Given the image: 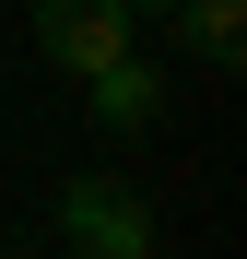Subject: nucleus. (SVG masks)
Here are the masks:
<instances>
[{
    "label": "nucleus",
    "instance_id": "39448f33",
    "mask_svg": "<svg viewBox=\"0 0 247 259\" xmlns=\"http://www.w3.org/2000/svg\"><path fill=\"white\" fill-rule=\"evenodd\" d=\"M130 12H177V0H130Z\"/></svg>",
    "mask_w": 247,
    "mask_h": 259
},
{
    "label": "nucleus",
    "instance_id": "f257e3e1",
    "mask_svg": "<svg viewBox=\"0 0 247 259\" xmlns=\"http://www.w3.org/2000/svg\"><path fill=\"white\" fill-rule=\"evenodd\" d=\"M59 236H71V259H153V200L130 177H71L59 189Z\"/></svg>",
    "mask_w": 247,
    "mask_h": 259
},
{
    "label": "nucleus",
    "instance_id": "20e7f679",
    "mask_svg": "<svg viewBox=\"0 0 247 259\" xmlns=\"http://www.w3.org/2000/svg\"><path fill=\"white\" fill-rule=\"evenodd\" d=\"M177 35L200 71H235L247 59V0H177Z\"/></svg>",
    "mask_w": 247,
    "mask_h": 259
},
{
    "label": "nucleus",
    "instance_id": "7ed1b4c3",
    "mask_svg": "<svg viewBox=\"0 0 247 259\" xmlns=\"http://www.w3.org/2000/svg\"><path fill=\"white\" fill-rule=\"evenodd\" d=\"M82 95H94L106 130H153V118H165V71H153L141 48H118L106 71H82Z\"/></svg>",
    "mask_w": 247,
    "mask_h": 259
},
{
    "label": "nucleus",
    "instance_id": "f03ea898",
    "mask_svg": "<svg viewBox=\"0 0 247 259\" xmlns=\"http://www.w3.org/2000/svg\"><path fill=\"white\" fill-rule=\"evenodd\" d=\"M130 24H141L130 0H35V48H47V71H71V82L130 48Z\"/></svg>",
    "mask_w": 247,
    "mask_h": 259
},
{
    "label": "nucleus",
    "instance_id": "423d86ee",
    "mask_svg": "<svg viewBox=\"0 0 247 259\" xmlns=\"http://www.w3.org/2000/svg\"><path fill=\"white\" fill-rule=\"evenodd\" d=\"M0 95H12V71H0Z\"/></svg>",
    "mask_w": 247,
    "mask_h": 259
}]
</instances>
